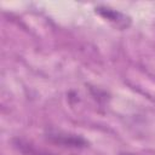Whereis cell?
Here are the masks:
<instances>
[{
    "label": "cell",
    "mask_w": 155,
    "mask_h": 155,
    "mask_svg": "<svg viewBox=\"0 0 155 155\" xmlns=\"http://www.w3.org/2000/svg\"><path fill=\"white\" fill-rule=\"evenodd\" d=\"M121 155H138V154H132V153H125V154H121Z\"/></svg>",
    "instance_id": "cell-3"
},
{
    "label": "cell",
    "mask_w": 155,
    "mask_h": 155,
    "mask_svg": "<svg viewBox=\"0 0 155 155\" xmlns=\"http://www.w3.org/2000/svg\"><path fill=\"white\" fill-rule=\"evenodd\" d=\"M96 11L104 18H107L108 21H110L111 23H114L116 27L119 28H127L128 24H130V18L126 17L124 13L119 12V11H115V10H111L109 7H103V6H99L96 8Z\"/></svg>",
    "instance_id": "cell-2"
},
{
    "label": "cell",
    "mask_w": 155,
    "mask_h": 155,
    "mask_svg": "<svg viewBox=\"0 0 155 155\" xmlns=\"http://www.w3.org/2000/svg\"><path fill=\"white\" fill-rule=\"evenodd\" d=\"M47 138L51 142L67 148H81L87 144V142L82 137L76 134L64 133V132H50Z\"/></svg>",
    "instance_id": "cell-1"
}]
</instances>
